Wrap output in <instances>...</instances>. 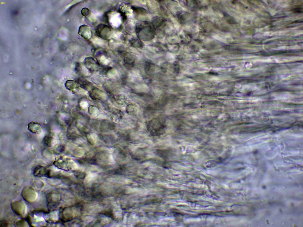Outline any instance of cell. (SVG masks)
<instances>
[{
	"mask_svg": "<svg viewBox=\"0 0 303 227\" xmlns=\"http://www.w3.org/2000/svg\"><path fill=\"white\" fill-rule=\"evenodd\" d=\"M81 13L84 16L87 17L91 14V11L87 8H83L81 10Z\"/></svg>",
	"mask_w": 303,
	"mask_h": 227,
	"instance_id": "9",
	"label": "cell"
},
{
	"mask_svg": "<svg viewBox=\"0 0 303 227\" xmlns=\"http://www.w3.org/2000/svg\"><path fill=\"white\" fill-rule=\"evenodd\" d=\"M78 33L83 38L86 40H90L91 37V30L88 26L83 25L80 26Z\"/></svg>",
	"mask_w": 303,
	"mask_h": 227,
	"instance_id": "2",
	"label": "cell"
},
{
	"mask_svg": "<svg viewBox=\"0 0 303 227\" xmlns=\"http://www.w3.org/2000/svg\"><path fill=\"white\" fill-rule=\"evenodd\" d=\"M40 126L38 123L31 122L28 124V129L33 133H37L40 129Z\"/></svg>",
	"mask_w": 303,
	"mask_h": 227,
	"instance_id": "6",
	"label": "cell"
},
{
	"mask_svg": "<svg viewBox=\"0 0 303 227\" xmlns=\"http://www.w3.org/2000/svg\"><path fill=\"white\" fill-rule=\"evenodd\" d=\"M78 83L83 88H87L88 87L90 86V83L85 79H80L78 81Z\"/></svg>",
	"mask_w": 303,
	"mask_h": 227,
	"instance_id": "8",
	"label": "cell"
},
{
	"mask_svg": "<svg viewBox=\"0 0 303 227\" xmlns=\"http://www.w3.org/2000/svg\"><path fill=\"white\" fill-rule=\"evenodd\" d=\"M85 62L86 67L91 72L96 71L98 69V65L93 58H87Z\"/></svg>",
	"mask_w": 303,
	"mask_h": 227,
	"instance_id": "3",
	"label": "cell"
},
{
	"mask_svg": "<svg viewBox=\"0 0 303 227\" xmlns=\"http://www.w3.org/2000/svg\"><path fill=\"white\" fill-rule=\"evenodd\" d=\"M65 85L66 88L69 90H73L79 87V83L74 81H68Z\"/></svg>",
	"mask_w": 303,
	"mask_h": 227,
	"instance_id": "5",
	"label": "cell"
},
{
	"mask_svg": "<svg viewBox=\"0 0 303 227\" xmlns=\"http://www.w3.org/2000/svg\"><path fill=\"white\" fill-rule=\"evenodd\" d=\"M111 31V29L109 26L103 24L98 26L96 31L98 35L105 40L108 39L109 38Z\"/></svg>",
	"mask_w": 303,
	"mask_h": 227,
	"instance_id": "1",
	"label": "cell"
},
{
	"mask_svg": "<svg viewBox=\"0 0 303 227\" xmlns=\"http://www.w3.org/2000/svg\"><path fill=\"white\" fill-rule=\"evenodd\" d=\"M91 97L94 99H101L103 97V94L102 92L98 89L93 88L90 92Z\"/></svg>",
	"mask_w": 303,
	"mask_h": 227,
	"instance_id": "4",
	"label": "cell"
},
{
	"mask_svg": "<svg viewBox=\"0 0 303 227\" xmlns=\"http://www.w3.org/2000/svg\"><path fill=\"white\" fill-rule=\"evenodd\" d=\"M127 109L128 112L131 113V114H134V113H135L136 111H137L138 108L136 104L131 103L129 104L127 106Z\"/></svg>",
	"mask_w": 303,
	"mask_h": 227,
	"instance_id": "7",
	"label": "cell"
}]
</instances>
